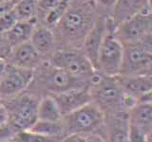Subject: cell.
I'll return each instance as SVG.
<instances>
[{
    "label": "cell",
    "mask_w": 152,
    "mask_h": 142,
    "mask_svg": "<svg viewBox=\"0 0 152 142\" xmlns=\"http://www.w3.org/2000/svg\"><path fill=\"white\" fill-rule=\"evenodd\" d=\"M100 15L93 0H70L69 8L51 28L56 49H81L88 32Z\"/></svg>",
    "instance_id": "1"
},
{
    "label": "cell",
    "mask_w": 152,
    "mask_h": 142,
    "mask_svg": "<svg viewBox=\"0 0 152 142\" xmlns=\"http://www.w3.org/2000/svg\"><path fill=\"white\" fill-rule=\"evenodd\" d=\"M91 101L104 116L127 112L136 101L124 91L117 76L98 74L89 85Z\"/></svg>",
    "instance_id": "2"
},
{
    "label": "cell",
    "mask_w": 152,
    "mask_h": 142,
    "mask_svg": "<svg viewBox=\"0 0 152 142\" xmlns=\"http://www.w3.org/2000/svg\"><path fill=\"white\" fill-rule=\"evenodd\" d=\"M88 84L90 83L76 79L50 64L48 61H44L33 70V77L28 90L42 97L44 95L59 94Z\"/></svg>",
    "instance_id": "3"
},
{
    "label": "cell",
    "mask_w": 152,
    "mask_h": 142,
    "mask_svg": "<svg viewBox=\"0 0 152 142\" xmlns=\"http://www.w3.org/2000/svg\"><path fill=\"white\" fill-rule=\"evenodd\" d=\"M41 96L26 90L18 96L1 103L6 109L7 123L16 133L30 130L37 120V107Z\"/></svg>",
    "instance_id": "4"
},
{
    "label": "cell",
    "mask_w": 152,
    "mask_h": 142,
    "mask_svg": "<svg viewBox=\"0 0 152 142\" xmlns=\"http://www.w3.org/2000/svg\"><path fill=\"white\" fill-rule=\"evenodd\" d=\"M104 115L92 101L62 117L66 136L73 134H98L103 137Z\"/></svg>",
    "instance_id": "5"
},
{
    "label": "cell",
    "mask_w": 152,
    "mask_h": 142,
    "mask_svg": "<svg viewBox=\"0 0 152 142\" xmlns=\"http://www.w3.org/2000/svg\"><path fill=\"white\" fill-rule=\"evenodd\" d=\"M48 62L72 77L89 83L98 75L91 62L81 49H58Z\"/></svg>",
    "instance_id": "6"
},
{
    "label": "cell",
    "mask_w": 152,
    "mask_h": 142,
    "mask_svg": "<svg viewBox=\"0 0 152 142\" xmlns=\"http://www.w3.org/2000/svg\"><path fill=\"white\" fill-rule=\"evenodd\" d=\"M108 21L109 28L100 46L95 69L100 75L118 76L122 66L124 46L114 36L112 32L114 26L109 17Z\"/></svg>",
    "instance_id": "7"
},
{
    "label": "cell",
    "mask_w": 152,
    "mask_h": 142,
    "mask_svg": "<svg viewBox=\"0 0 152 142\" xmlns=\"http://www.w3.org/2000/svg\"><path fill=\"white\" fill-rule=\"evenodd\" d=\"M119 75H152V40L124 46Z\"/></svg>",
    "instance_id": "8"
},
{
    "label": "cell",
    "mask_w": 152,
    "mask_h": 142,
    "mask_svg": "<svg viewBox=\"0 0 152 142\" xmlns=\"http://www.w3.org/2000/svg\"><path fill=\"white\" fill-rule=\"evenodd\" d=\"M112 32L123 46L152 40L151 12L138 13L126 19L114 27Z\"/></svg>",
    "instance_id": "9"
},
{
    "label": "cell",
    "mask_w": 152,
    "mask_h": 142,
    "mask_svg": "<svg viewBox=\"0 0 152 142\" xmlns=\"http://www.w3.org/2000/svg\"><path fill=\"white\" fill-rule=\"evenodd\" d=\"M33 77V70L7 64L0 77L1 102L18 96L28 88Z\"/></svg>",
    "instance_id": "10"
},
{
    "label": "cell",
    "mask_w": 152,
    "mask_h": 142,
    "mask_svg": "<svg viewBox=\"0 0 152 142\" xmlns=\"http://www.w3.org/2000/svg\"><path fill=\"white\" fill-rule=\"evenodd\" d=\"M124 91L136 102L152 101V75H118Z\"/></svg>",
    "instance_id": "11"
},
{
    "label": "cell",
    "mask_w": 152,
    "mask_h": 142,
    "mask_svg": "<svg viewBox=\"0 0 152 142\" xmlns=\"http://www.w3.org/2000/svg\"><path fill=\"white\" fill-rule=\"evenodd\" d=\"M89 85L90 84L84 85V86L69 89L68 91L59 94L50 95L58 104L62 115H66L76 109H79L86 104L91 102Z\"/></svg>",
    "instance_id": "12"
},
{
    "label": "cell",
    "mask_w": 152,
    "mask_h": 142,
    "mask_svg": "<svg viewBox=\"0 0 152 142\" xmlns=\"http://www.w3.org/2000/svg\"><path fill=\"white\" fill-rule=\"evenodd\" d=\"M129 128L142 133L151 141L152 101H138L127 111Z\"/></svg>",
    "instance_id": "13"
},
{
    "label": "cell",
    "mask_w": 152,
    "mask_h": 142,
    "mask_svg": "<svg viewBox=\"0 0 152 142\" xmlns=\"http://www.w3.org/2000/svg\"><path fill=\"white\" fill-rule=\"evenodd\" d=\"M5 60L7 64L31 70H34L44 62L30 41L12 47Z\"/></svg>",
    "instance_id": "14"
},
{
    "label": "cell",
    "mask_w": 152,
    "mask_h": 142,
    "mask_svg": "<svg viewBox=\"0 0 152 142\" xmlns=\"http://www.w3.org/2000/svg\"><path fill=\"white\" fill-rule=\"evenodd\" d=\"M109 28V21L108 16L107 15H100L96 24L91 28V30L88 32V34L86 37L83 43L82 50L84 54L88 57L89 61L91 62L94 68L96 65V60L100 46L102 44V41L106 35L107 31ZM96 70V69H95Z\"/></svg>",
    "instance_id": "15"
},
{
    "label": "cell",
    "mask_w": 152,
    "mask_h": 142,
    "mask_svg": "<svg viewBox=\"0 0 152 142\" xmlns=\"http://www.w3.org/2000/svg\"><path fill=\"white\" fill-rule=\"evenodd\" d=\"M128 129H129V122H128L127 112L104 116L103 125L104 141L127 142Z\"/></svg>",
    "instance_id": "16"
},
{
    "label": "cell",
    "mask_w": 152,
    "mask_h": 142,
    "mask_svg": "<svg viewBox=\"0 0 152 142\" xmlns=\"http://www.w3.org/2000/svg\"><path fill=\"white\" fill-rule=\"evenodd\" d=\"M150 12V0H117L108 17L115 27L119 23L138 13Z\"/></svg>",
    "instance_id": "17"
},
{
    "label": "cell",
    "mask_w": 152,
    "mask_h": 142,
    "mask_svg": "<svg viewBox=\"0 0 152 142\" xmlns=\"http://www.w3.org/2000/svg\"><path fill=\"white\" fill-rule=\"evenodd\" d=\"M31 44L44 61H49L57 49L54 33L50 28L37 24L30 39Z\"/></svg>",
    "instance_id": "18"
},
{
    "label": "cell",
    "mask_w": 152,
    "mask_h": 142,
    "mask_svg": "<svg viewBox=\"0 0 152 142\" xmlns=\"http://www.w3.org/2000/svg\"><path fill=\"white\" fill-rule=\"evenodd\" d=\"M37 25L35 20H18L8 31L3 33V38L10 49L23 43L30 41Z\"/></svg>",
    "instance_id": "19"
},
{
    "label": "cell",
    "mask_w": 152,
    "mask_h": 142,
    "mask_svg": "<svg viewBox=\"0 0 152 142\" xmlns=\"http://www.w3.org/2000/svg\"><path fill=\"white\" fill-rule=\"evenodd\" d=\"M30 130L48 137L52 142L64 141L66 136L62 120L60 121H44L37 120Z\"/></svg>",
    "instance_id": "20"
},
{
    "label": "cell",
    "mask_w": 152,
    "mask_h": 142,
    "mask_svg": "<svg viewBox=\"0 0 152 142\" xmlns=\"http://www.w3.org/2000/svg\"><path fill=\"white\" fill-rule=\"evenodd\" d=\"M63 117L61 110L55 99L50 95L40 98L37 107V120L44 121H60Z\"/></svg>",
    "instance_id": "21"
},
{
    "label": "cell",
    "mask_w": 152,
    "mask_h": 142,
    "mask_svg": "<svg viewBox=\"0 0 152 142\" xmlns=\"http://www.w3.org/2000/svg\"><path fill=\"white\" fill-rule=\"evenodd\" d=\"M38 0H17L13 7L18 20H36Z\"/></svg>",
    "instance_id": "22"
},
{
    "label": "cell",
    "mask_w": 152,
    "mask_h": 142,
    "mask_svg": "<svg viewBox=\"0 0 152 142\" xmlns=\"http://www.w3.org/2000/svg\"><path fill=\"white\" fill-rule=\"evenodd\" d=\"M69 3L70 0H63L58 6H56L52 11H50L47 14L45 18L43 19V21L40 23V25H44L48 28H52L65 14L69 8Z\"/></svg>",
    "instance_id": "23"
},
{
    "label": "cell",
    "mask_w": 152,
    "mask_h": 142,
    "mask_svg": "<svg viewBox=\"0 0 152 142\" xmlns=\"http://www.w3.org/2000/svg\"><path fill=\"white\" fill-rule=\"evenodd\" d=\"M63 1V0H38V7H37V14H36V21L37 24H40L45 16L52 11L56 6Z\"/></svg>",
    "instance_id": "24"
},
{
    "label": "cell",
    "mask_w": 152,
    "mask_h": 142,
    "mask_svg": "<svg viewBox=\"0 0 152 142\" xmlns=\"http://www.w3.org/2000/svg\"><path fill=\"white\" fill-rule=\"evenodd\" d=\"M18 21L13 8L0 16V34L8 31Z\"/></svg>",
    "instance_id": "25"
},
{
    "label": "cell",
    "mask_w": 152,
    "mask_h": 142,
    "mask_svg": "<svg viewBox=\"0 0 152 142\" xmlns=\"http://www.w3.org/2000/svg\"><path fill=\"white\" fill-rule=\"evenodd\" d=\"M65 142H104L98 134H73L66 136Z\"/></svg>",
    "instance_id": "26"
},
{
    "label": "cell",
    "mask_w": 152,
    "mask_h": 142,
    "mask_svg": "<svg viewBox=\"0 0 152 142\" xmlns=\"http://www.w3.org/2000/svg\"><path fill=\"white\" fill-rule=\"evenodd\" d=\"M117 0H93L99 12L103 15L109 16Z\"/></svg>",
    "instance_id": "27"
},
{
    "label": "cell",
    "mask_w": 152,
    "mask_h": 142,
    "mask_svg": "<svg viewBox=\"0 0 152 142\" xmlns=\"http://www.w3.org/2000/svg\"><path fill=\"white\" fill-rule=\"evenodd\" d=\"M17 1H0V16L12 9Z\"/></svg>",
    "instance_id": "28"
},
{
    "label": "cell",
    "mask_w": 152,
    "mask_h": 142,
    "mask_svg": "<svg viewBox=\"0 0 152 142\" xmlns=\"http://www.w3.org/2000/svg\"><path fill=\"white\" fill-rule=\"evenodd\" d=\"M7 120H8V116H7L6 109H5L3 104L1 103L0 104V128L6 124Z\"/></svg>",
    "instance_id": "29"
},
{
    "label": "cell",
    "mask_w": 152,
    "mask_h": 142,
    "mask_svg": "<svg viewBox=\"0 0 152 142\" xmlns=\"http://www.w3.org/2000/svg\"><path fill=\"white\" fill-rule=\"evenodd\" d=\"M6 65H7V62L5 59L3 58H0V77L2 76L3 72H4V70L5 68H6Z\"/></svg>",
    "instance_id": "30"
},
{
    "label": "cell",
    "mask_w": 152,
    "mask_h": 142,
    "mask_svg": "<svg viewBox=\"0 0 152 142\" xmlns=\"http://www.w3.org/2000/svg\"><path fill=\"white\" fill-rule=\"evenodd\" d=\"M0 1H17V0H0Z\"/></svg>",
    "instance_id": "31"
},
{
    "label": "cell",
    "mask_w": 152,
    "mask_h": 142,
    "mask_svg": "<svg viewBox=\"0 0 152 142\" xmlns=\"http://www.w3.org/2000/svg\"><path fill=\"white\" fill-rule=\"evenodd\" d=\"M0 104H1V99H0Z\"/></svg>",
    "instance_id": "32"
}]
</instances>
